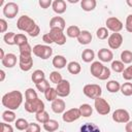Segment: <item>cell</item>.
<instances>
[{
    "instance_id": "obj_1",
    "label": "cell",
    "mask_w": 132,
    "mask_h": 132,
    "mask_svg": "<svg viewBox=\"0 0 132 132\" xmlns=\"http://www.w3.org/2000/svg\"><path fill=\"white\" fill-rule=\"evenodd\" d=\"M16 27L19 30L27 32L31 37H36L40 33V28L38 27V25H36L34 20L28 15L20 16L16 22Z\"/></svg>"
},
{
    "instance_id": "obj_2",
    "label": "cell",
    "mask_w": 132,
    "mask_h": 132,
    "mask_svg": "<svg viewBox=\"0 0 132 132\" xmlns=\"http://www.w3.org/2000/svg\"><path fill=\"white\" fill-rule=\"evenodd\" d=\"M1 102H2V105L7 109L15 110L23 103V94L18 90L10 91L3 95Z\"/></svg>"
},
{
    "instance_id": "obj_3",
    "label": "cell",
    "mask_w": 132,
    "mask_h": 132,
    "mask_svg": "<svg viewBox=\"0 0 132 132\" xmlns=\"http://www.w3.org/2000/svg\"><path fill=\"white\" fill-rule=\"evenodd\" d=\"M82 92L84 94L90 98V99H97L101 96L102 94V89L99 85L97 84H89V85H86L82 89Z\"/></svg>"
},
{
    "instance_id": "obj_4",
    "label": "cell",
    "mask_w": 132,
    "mask_h": 132,
    "mask_svg": "<svg viewBox=\"0 0 132 132\" xmlns=\"http://www.w3.org/2000/svg\"><path fill=\"white\" fill-rule=\"evenodd\" d=\"M32 52L36 57H38L42 60H46L53 55V48L51 46L44 45V44H36L33 47Z\"/></svg>"
},
{
    "instance_id": "obj_5",
    "label": "cell",
    "mask_w": 132,
    "mask_h": 132,
    "mask_svg": "<svg viewBox=\"0 0 132 132\" xmlns=\"http://www.w3.org/2000/svg\"><path fill=\"white\" fill-rule=\"evenodd\" d=\"M44 103L41 99L36 98L31 102H25V110L30 113H38L44 110Z\"/></svg>"
},
{
    "instance_id": "obj_6",
    "label": "cell",
    "mask_w": 132,
    "mask_h": 132,
    "mask_svg": "<svg viewBox=\"0 0 132 132\" xmlns=\"http://www.w3.org/2000/svg\"><path fill=\"white\" fill-rule=\"evenodd\" d=\"M94 106H95L96 111L101 116H106L110 112V105L104 98L99 97V98L95 99Z\"/></svg>"
},
{
    "instance_id": "obj_7",
    "label": "cell",
    "mask_w": 132,
    "mask_h": 132,
    "mask_svg": "<svg viewBox=\"0 0 132 132\" xmlns=\"http://www.w3.org/2000/svg\"><path fill=\"white\" fill-rule=\"evenodd\" d=\"M50 36L52 37L53 41L57 43L58 45H63L66 43V36L63 33V30L57 29V28H52L48 32Z\"/></svg>"
},
{
    "instance_id": "obj_8",
    "label": "cell",
    "mask_w": 132,
    "mask_h": 132,
    "mask_svg": "<svg viewBox=\"0 0 132 132\" xmlns=\"http://www.w3.org/2000/svg\"><path fill=\"white\" fill-rule=\"evenodd\" d=\"M107 30L112 31L113 33H119L123 29V23L116 16H110L105 22Z\"/></svg>"
},
{
    "instance_id": "obj_9",
    "label": "cell",
    "mask_w": 132,
    "mask_h": 132,
    "mask_svg": "<svg viewBox=\"0 0 132 132\" xmlns=\"http://www.w3.org/2000/svg\"><path fill=\"white\" fill-rule=\"evenodd\" d=\"M80 117H81V114H80L79 108H70L63 113L62 119L65 123H72V122L78 120Z\"/></svg>"
},
{
    "instance_id": "obj_10",
    "label": "cell",
    "mask_w": 132,
    "mask_h": 132,
    "mask_svg": "<svg viewBox=\"0 0 132 132\" xmlns=\"http://www.w3.org/2000/svg\"><path fill=\"white\" fill-rule=\"evenodd\" d=\"M112 120L116 123H128L130 120V114L126 109L119 108L112 112Z\"/></svg>"
},
{
    "instance_id": "obj_11",
    "label": "cell",
    "mask_w": 132,
    "mask_h": 132,
    "mask_svg": "<svg viewBox=\"0 0 132 132\" xmlns=\"http://www.w3.org/2000/svg\"><path fill=\"white\" fill-rule=\"evenodd\" d=\"M19 12V5L14 2H8L3 7V14L7 19H13Z\"/></svg>"
},
{
    "instance_id": "obj_12",
    "label": "cell",
    "mask_w": 132,
    "mask_h": 132,
    "mask_svg": "<svg viewBox=\"0 0 132 132\" xmlns=\"http://www.w3.org/2000/svg\"><path fill=\"white\" fill-rule=\"evenodd\" d=\"M56 91L59 97H67L70 94V84L67 79H62L56 87Z\"/></svg>"
},
{
    "instance_id": "obj_13",
    "label": "cell",
    "mask_w": 132,
    "mask_h": 132,
    "mask_svg": "<svg viewBox=\"0 0 132 132\" xmlns=\"http://www.w3.org/2000/svg\"><path fill=\"white\" fill-rule=\"evenodd\" d=\"M107 42H108V45H109L110 48L117 50V48H119V47L122 45V43H123V36H122V34H120V33H112L111 35L108 36Z\"/></svg>"
},
{
    "instance_id": "obj_14",
    "label": "cell",
    "mask_w": 132,
    "mask_h": 132,
    "mask_svg": "<svg viewBox=\"0 0 132 132\" xmlns=\"http://www.w3.org/2000/svg\"><path fill=\"white\" fill-rule=\"evenodd\" d=\"M19 66L23 71H29L33 66V59L31 57H19Z\"/></svg>"
},
{
    "instance_id": "obj_15",
    "label": "cell",
    "mask_w": 132,
    "mask_h": 132,
    "mask_svg": "<svg viewBox=\"0 0 132 132\" xmlns=\"http://www.w3.org/2000/svg\"><path fill=\"white\" fill-rule=\"evenodd\" d=\"M52 110L55 113H64L65 109H66V104L64 102V100L62 99H56L52 102Z\"/></svg>"
},
{
    "instance_id": "obj_16",
    "label": "cell",
    "mask_w": 132,
    "mask_h": 132,
    "mask_svg": "<svg viewBox=\"0 0 132 132\" xmlns=\"http://www.w3.org/2000/svg\"><path fill=\"white\" fill-rule=\"evenodd\" d=\"M1 63L3 66L7 67V68H12L13 66H15L16 64V56L14 54L8 53L5 55V57L1 60Z\"/></svg>"
},
{
    "instance_id": "obj_17",
    "label": "cell",
    "mask_w": 132,
    "mask_h": 132,
    "mask_svg": "<svg viewBox=\"0 0 132 132\" xmlns=\"http://www.w3.org/2000/svg\"><path fill=\"white\" fill-rule=\"evenodd\" d=\"M50 27H51V29L52 28H57V29H60V30H64L65 27H66L65 20L62 16H54L50 21Z\"/></svg>"
},
{
    "instance_id": "obj_18",
    "label": "cell",
    "mask_w": 132,
    "mask_h": 132,
    "mask_svg": "<svg viewBox=\"0 0 132 132\" xmlns=\"http://www.w3.org/2000/svg\"><path fill=\"white\" fill-rule=\"evenodd\" d=\"M52 7H53V10L58 13V14H62L66 11V2L64 0H55L52 4Z\"/></svg>"
},
{
    "instance_id": "obj_19",
    "label": "cell",
    "mask_w": 132,
    "mask_h": 132,
    "mask_svg": "<svg viewBox=\"0 0 132 132\" xmlns=\"http://www.w3.org/2000/svg\"><path fill=\"white\" fill-rule=\"evenodd\" d=\"M98 58L102 62H110L113 59V54L110 50L107 48H101L98 52Z\"/></svg>"
},
{
    "instance_id": "obj_20",
    "label": "cell",
    "mask_w": 132,
    "mask_h": 132,
    "mask_svg": "<svg viewBox=\"0 0 132 132\" xmlns=\"http://www.w3.org/2000/svg\"><path fill=\"white\" fill-rule=\"evenodd\" d=\"M103 65L102 63H100L99 61H96V62H93L91 64V67H90V71H91V74L94 76V77H97L99 78L102 70H103Z\"/></svg>"
},
{
    "instance_id": "obj_21",
    "label": "cell",
    "mask_w": 132,
    "mask_h": 132,
    "mask_svg": "<svg viewBox=\"0 0 132 132\" xmlns=\"http://www.w3.org/2000/svg\"><path fill=\"white\" fill-rule=\"evenodd\" d=\"M52 63H53V66H54L55 68H57V69H62V68H64V67L66 66L67 60H66V58H65L64 56L57 55V56H55V57L53 58Z\"/></svg>"
},
{
    "instance_id": "obj_22",
    "label": "cell",
    "mask_w": 132,
    "mask_h": 132,
    "mask_svg": "<svg viewBox=\"0 0 132 132\" xmlns=\"http://www.w3.org/2000/svg\"><path fill=\"white\" fill-rule=\"evenodd\" d=\"M77 41L80 44H89L92 41V34L87 30H82L77 37Z\"/></svg>"
},
{
    "instance_id": "obj_23",
    "label": "cell",
    "mask_w": 132,
    "mask_h": 132,
    "mask_svg": "<svg viewBox=\"0 0 132 132\" xmlns=\"http://www.w3.org/2000/svg\"><path fill=\"white\" fill-rule=\"evenodd\" d=\"M67 70L69 73L71 74H78L80 71H81V66L78 62H75V61H71L67 64Z\"/></svg>"
},
{
    "instance_id": "obj_24",
    "label": "cell",
    "mask_w": 132,
    "mask_h": 132,
    "mask_svg": "<svg viewBox=\"0 0 132 132\" xmlns=\"http://www.w3.org/2000/svg\"><path fill=\"white\" fill-rule=\"evenodd\" d=\"M97 2L96 0H82L80 2V6L82 8V10L85 11H92L96 8Z\"/></svg>"
},
{
    "instance_id": "obj_25",
    "label": "cell",
    "mask_w": 132,
    "mask_h": 132,
    "mask_svg": "<svg viewBox=\"0 0 132 132\" xmlns=\"http://www.w3.org/2000/svg\"><path fill=\"white\" fill-rule=\"evenodd\" d=\"M94 58H95V53H94L93 50L86 48V50L82 51V53H81V59H82L84 62L90 63V62H92L94 60Z\"/></svg>"
},
{
    "instance_id": "obj_26",
    "label": "cell",
    "mask_w": 132,
    "mask_h": 132,
    "mask_svg": "<svg viewBox=\"0 0 132 132\" xmlns=\"http://www.w3.org/2000/svg\"><path fill=\"white\" fill-rule=\"evenodd\" d=\"M31 79H32V81L36 85V84H38V82H40V81H42V80L45 79V74H44V72H43L42 70L37 69V70H35V71L32 73Z\"/></svg>"
},
{
    "instance_id": "obj_27",
    "label": "cell",
    "mask_w": 132,
    "mask_h": 132,
    "mask_svg": "<svg viewBox=\"0 0 132 132\" xmlns=\"http://www.w3.org/2000/svg\"><path fill=\"white\" fill-rule=\"evenodd\" d=\"M80 132H101V130L94 123H86L80 127Z\"/></svg>"
},
{
    "instance_id": "obj_28",
    "label": "cell",
    "mask_w": 132,
    "mask_h": 132,
    "mask_svg": "<svg viewBox=\"0 0 132 132\" xmlns=\"http://www.w3.org/2000/svg\"><path fill=\"white\" fill-rule=\"evenodd\" d=\"M80 32H81L80 29H79L77 26H75V25L69 26V27L67 28V30H66V34H67V36L70 37V38H77V37L79 36Z\"/></svg>"
},
{
    "instance_id": "obj_29",
    "label": "cell",
    "mask_w": 132,
    "mask_h": 132,
    "mask_svg": "<svg viewBox=\"0 0 132 132\" xmlns=\"http://www.w3.org/2000/svg\"><path fill=\"white\" fill-rule=\"evenodd\" d=\"M59 128V123L56 120H50L45 124H43V129L47 132H55Z\"/></svg>"
},
{
    "instance_id": "obj_30",
    "label": "cell",
    "mask_w": 132,
    "mask_h": 132,
    "mask_svg": "<svg viewBox=\"0 0 132 132\" xmlns=\"http://www.w3.org/2000/svg\"><path fill=\"white\" fill-rule=\"evenodd\" d=\"M106 89L110 93H117L121 90V85L117 80H109L106 84Z\"/></svg>"
},
{
    "instance_id": "obj_31",
    "label": "cell",
    "mask_w": 132,
    "mask_h": 132,
    "mask_svg": "<svg viewBox=\"0 0 132 132\" xmlns=\"http://www.w3.org/2000/svg\"><path fill=\"white\" fill-rule=\"evenodd\" d=\"M79 111H80V114L81 117H85V118H88L90 116H92L93 113V107L90 105V104H81L79 106Z\"/></svg>"
},
{
    "instance_id": "obj_32",
    "label": "cell",
    "mask_w": 132,
    "mask_h": 132,
    "mask_svg": "<svg viewBox=\"0 0 132 132\" xmlns=\"http://www.w3.org/2000/svg\"><path fill=\"white\" fill-rule=\"evenodd\" d=\"M44 97L47 101H54L57 99L58 97V94H57V91H56V88H52L50 87L45 92H44Z\"/></svg>"
},
{
    "instance_id": "obj_33",
    "label": "cell",
    "mask_w": 132,
    "mask_h": 132,
    "mask_svg": "<svg viewBox=\"0 0 132 132\" xmlns=\"http://www.w3.org/2000/svg\"><path fill=\"white\" fill-rule=\"evenodd\" d=\"M32 47L29 43H26L22 46H19V51H20V56H23V57H31V54L33 53L32 52Z\"/></svg>"
},
{
    "instance_id": "obj_34",
    "label": "cell",
    "mask_w": 132,
    "mask_h": 132,
    "mask_svg": "<svg viewBox=\"0 0 132 132\" xmlns=\"http://www.w3.org/2000/svg\"><path fill=\"white\" fill-rule=\"evenodd\" d=\"M2 120L6 123H11L13 121H15V113L13 112V110H5L2 112Z\"/></svg>"
},
{
    "instance_id": "obj_35",
    "label": "cell",
    "mask_w": 132,
    "mask_h": 132,
    "mask_svg": "<svg viewBox=\"0 0 132 132\" xmlns=\"http://www.w3.org/2000/svg\"><path fill=\"white\" fill-rule=\"evenodd\" d=\"M25 98H26V101L25 102H31V101L35 100L36 98H38V97H37L36 91L34 89H32V88H29L25 92Z\"/></svg>"
},
{
    "instance_id": "obj_36",
    "label": "cell",
    "mask_w": 132,
    "mask_h": 132,
    "mask_svg": "<svg viewBox=\"0 0 132 132\" xmlns=\"http://www.w3.org/2000/svg\"><path fill=\"white\" fill-rule=\"evenodd\" d=\"M121 61L124 64H130L132 62V52L125 50L121 53Z\"/></svg>"
},
{
    "instance_id": "obj_37",
    "label": "cell",
    "mask_w": 132,
    "mask_h": 132,
    "mask_svg": "<svg viewBox=\"0 0 132 132\" xmlns=\"http://www.w3.org/2000/svg\"><path fill=\"white\" fill-rule=\"evenodd\" d=\"M35 118H36L37 122H39V123H41V124H45L46 122H48V121L51 120V119H50V116H48V113H47V111H45V110H42V111L36 113Z\"/></svg>"
},
{
    "instance_id": "obj_38",
    "label": "cell",
    "mask_w": 132,
    "mask_h": 132,
    "mask_svg": "<svg viewBox=\"0 0 132 132\" xmlns=\"http://www.w3.org/2000/svg\"><path fill=\"white\" fill-rule=\"evenodd\" d=\"M122 94L124 96H131L132 95V82H124L121 85V90Z\"/></svg>"
},
{
    "instance_id": "obj_39",
    "label": "cell",
    "mask_w": 132,
    "mask_h": 132,
    "mask_svg": "<svg viewBox=\"0 0 132 132\" xmlns=\"http://www.w3.org/2000/svg\"><path fill=\"white\" fill-rule=\"evenodd\" d=\"M15 33L14 32H8V33H5L3 39H4V42L8 45H14L15 44Z\"/></svg>"
},
{
    "instance_id": "obj_40",
    "label": "cell",
    "mask_w": 132,
    "mask_h": 132,
    "mask_svg": "<svg viewBox=\"0 0 132 132\" xmlns=\"http://www.w3.org/2000/svg\"><path fill=\"white\" fill-rule=\"evenodd\" d=\"M14 126H15V128H16L18 130L24 131V130H27V128H28V126H29V123H28L25 119L20 118V119H18V120L15 121Z\"/></svg>"
},
{
    "instance_id": "obj_41",
    "label": "cell",
    "mask_w": 132,
    "mask_h": 132,
    "mask_svg": "<svg viewBox=\"0 0 132 132\" xmlns=\"http://www.w3.org/2000/svg\"><path fill=\"white\" fill-rule=\"evenodd\" d=\"M111 69L114 72L120 73V72H123L125 70V65H124V63L122 61L116 60V61H112V63H111Z\"/></svg>"
},
{
    "instance_id": "obj_42",
    "label": "cell",
    "mask_w": 132,
    "mask_h": 132,
    "mask_svg": "<svg viewBox=\"0 0 132 132\" xmlns=\"http://www.w3.org/2000/svg\"><path fill=\"white\" fill-rule=\"evenodd\" d=\"M26 43H28V39H27V36L25 34L19 33L15 35V44L18 46H22Z\"/></svg>"
},
{
    "instance_id": "obj_43",
    "label": "cell",
    "mask_w": 132,
    "mask_h": 132,
    "mask_svg": "<svg viewBox=\"0 0 132 132\" xmlns=\"http://www.w3.org/2000/svg\"><path fill=\"white\" fill-rule=\"evenodd\" d=\"M96 35H97V37H98L99 39H101V40L106 39V38L108 37V30H107V28H105V27H100V28L96 31Z\"/></svg>"
},
{
    "instance_id": "obj_44",
    "label": "cell",
    "mask_w": 132,
    "mask_h": 132,
    "mask_svg": "<svg viewBox=\"0 0 132 132\" xmlns=\"http://www.w3.org/2000/svg\"><path fill=\"white\" fill-rule=\"evenodd\" d=\"M62 79H63V78H62V75H61V73H59L58 71H53V72H51V74H50V80H51L53 84L58 85Z\"/></svg>"
},
{
    "instance_id": "obj_45",
    "label": "cell",
    "mask_w": 132,
    "mask_h": 132,
    "mask_svg": "<svg viewBox=\"0 0 132 132\" xmlns=\"http://www.w3.org/2000/svg\"><path fill=\"white\" fill-rule=\"evenodd\" d=\"M48 88H50V82H48L46 79H44V80H42V81L36 84V89H37L38 91L42 92V93H44Z\"/></svg>"
},
{
    "instance_id": "obj_46",
    "label": "cell",
    "mask_w": 132,
    "mask_h": 132,
    "mask_svg": "<svg viewBox=\"0 0 132 132\" xmlns=\"http://www.w3.org/2000/svg\"><path fill=\"white\" fill-rule=\"evenodd\" d=\"M123 74V78L126 79V80H131L132 79V65L131 66H128L127 68H125V70L122 72Z\"/></svg>"
},
{
    "instance_id": "obj_47",
    "label": "cell",
    "mask_w": 132,
    "mask_h": 132,
    "mask_svg": "<svg viewBox=\"0 0 132 132\" xmlns=\"http://www.w3.org/2000/svg\"><path fill=\"white\" fill-rule=\"evenodd\" d=\"M109 76H110V69L107 68L106 66H104L103 67V70H102V72H101V74L99 76V79L100 80H106Z\"/></svg>"
},
{
    "instance_id": "obj_48",
    "label": "cell",
    "mask_w": 132,
    "mask_h": 132,
    "mask_svg": "<svg viewBox=\"0 0 132 132\" xmlns=\"http://www.w3.org/2000/svg\"><path fill=\"white\" fill-rule=\"evenodd\" d=\"M26 132H40V126L36 123H29Z\"/></svg>"
},
{
    "instance_id": "obj_49",
    "label": "cell",
    "mask_w": 132,
    "mask_h": 132,
    "mask_svg": "<svg viewBox=\"0 0 132 132\" xmlns=\"http://www.w3.org/2000/svg\"><path fill=\"white\" fill-rule=\"evenodd\" d=\"M0 132H13V128L11 127V125L2 122L0 124Z\"/></svg>"
},
{
    "instance_id": "obj_50",
    "label": "cell",
    "mask_w": 132,
    "mask_h": 132,
    "mask_svg": "<svg viewBox=\"0 0 132 132\" xmlns=\"http://www.w3.org/2000/svg\"><path fill=\"white\" fill-rule=\"evenodd\" d=\"M125 27H126V30H127L128 32L132 33V13H131V14H129V15L127 16Z\"/></svg>"
},
{
    "instance_id": "obj_51",
    "label": "cell",
    "mask_w": 132,
    "mask_h": 132,
    "mask_svg": "<svg viewBox=\"0 0 132 132\" xmlns=\"http://www.w3.org/2000/svg\"><path fill=\"white\" fill-rule=\"evenodd\" d=\"M38 3H39V5H40L41 8H48L53 4L52 0H39Z\"/></svg>"
},
{
    "instance_id": "obj_52",
    "label": "cell",
    "mask_w": 132,
    "mask_h": 132,
    "mask_svg": "<svg viewBox=\"0 0 132 132\" xmlns=\"http://www.w3.org/2000/svg\"><path fill=\"white\" fill-rule=\"evenodd\" d=\"M6 30H7V23L4 19H1L0 20V32L4 33V32H6Z\"/></svg>"
},
{
    "instance_id": "obj_53",
    "label": "cell",
    "mask_w": 132,
    "mask_h": 132,
    "mask_svg": "<svg viewBox=\"0 0 132 132\" xmlns=\"http://www.w3.org/2000/svg\"><path fill=\"white\" fill-rule=\"evenodd\" d=\"M42 40L46 43V44H51V43H53L54 41H53V39H52V37L50 36V34L48 33H46V34H44L43 36H42Z\"/></svg>"
},
{
    "instance_id": "obj_54",
    "label": "cell",
    "mask_w": 132,
    "mask_h": 132,
    "mask_svg": "<svg viewBox=\"0 0 132 132\" xmlns=\"http://www.w3.org/2000/svg\"><path fill=\"white\" fill-rule=\"evenodd\" d=\"M126 132H132V121H129L125 126Z\"/></svg>"
},
{
    "instance_id": "obj_55",
    "label": "cell",
    "mask_w": 132,
    "mask_h": 132,
    "mask_svg": "<svg viewBox=\"0 0 132 132\" xmlns=\"http://www.w3.org/2000/svg\"><path fill=\"white\" fill-rule=\"evenodd\" d=\"M0 75H1V77H0V81H3L4 78H5V72H4V70H0Z\"/></svg>"
},
{
    "instance_id": "obj_56",
    "label": "cell",
    "mask_w": 132,
    "mask_h": 132,
    "mask_svg": "<svg viewBox=\"0 0 132 132\" xmlns=\"http://www.w3.org/2000/svg\"><path fill=\"white\" fill-rule=\"evenodd\" d=\"M5 57V54H4V51H3V48H0V59L2 60L3 58Z\"/></svg>"
},
{
    "instance_id": "obj_57",
    "label": "cell",
    "mask_w": 132,
    "mask_h": 132,
    "mask_svg": "<svg viewBox=\"0 0 132 132\" xmlns=\"http://www.w3.org/2000/svg\"><path fill=\"white\" fill-rule=\"evenodd\" d=\"M127 4H128L129 6H131V7H132V1H127Z\"/></svg>"
},
{
    "instance_id": "obj_58",
    "label": "cell",
    "mask_w": 132,
    "mask_h": 132,
    "mask_svg": "<svg viewBox=\"0 0 132 132\" xmlns=\"http://www.w3.org/2000/svg\"><path fill=\"white\" fill-rule=\"evenodd\" d=\"M69 2H71V3H76V2H78V1H77V0H74V1H73V0H69Z\"/></svg>"
},
{
    "instance_id": "obj_59",
    "label": "cell",
    "mask_w": 132,
    "mask_h": 132,
    "mask_svg": "<svg viewBox=\"0 0 132 132\" xmlns=\"http://www.w3.org/2000/svg\"><path fill=\"white\" fill-rule=\"evenodd\" d=\"M60 132H63V131H60Z\"/></svg>"
}]
</instances>
